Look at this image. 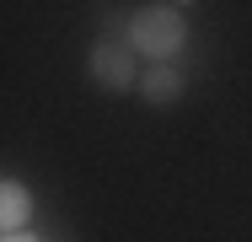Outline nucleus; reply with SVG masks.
Returning <instances> with one entry per match:
<instances>
[{
    "instance_id": "f03ea898",
    "label": "nucleus",
    "mask_w": 252,
    "mask_h": 242,
    "mask_svg": "<svg viewBox=\"0 0 252 242\" xmlns=\"http://www.w3.org/2000/svg\"><path fill=\"white\" fill-rule=\"evenodd\" d=\"M129 54H134V43H129V38L102 33L97 43H92V59H86V65H92V81H97V86H107V92H129V86L140 81Z\"/></svg>"
},
{
    "instance_id": "39448f33",
    "label": "nucleus",
    "mask_w": 252,
    "mask_h": 242,
    "mask_svg": "<svg viewBox=\"0 0 252 242\" xmlns=\"http://www.w3.org/2000/svg\"><path fill=\"white\" fill-rule=\"evenodd\" d=\"M166 5H177V11H183V5H193V0H166Z\"/></svg>"
},
{
    "instance_id": "7ed1b4c3",
    "label": "nucleus",
    "mask_w": 252,
    "mask_h": 242,
    "mask_svg": "<svg viewBox=\"0 0 252 242\" xmlns=\"http://www.w3.org/2000/svg\"><path fill=\"white\" fill-rule=\"evenodd\" d=\"M140 97H145L151 108H172V102H183V70H177L172 59H161L156 70L140 76Z\"/></svg>"
},
{
    "instance_id": "20e7f679",
    "label": "nucleus",
    "mask_w": 252,
    "mask_h": 242,
    "mask_svg": "<svg viewBox=\"0 0 252 242\" xmlns=\"http://www.w3.org/2000/svg\"><path fill=\"white\" fill-rule=\"evenodd\" d=\"M0 226H5V237H27L22 226H27V189L22 183H5V215H0Z\"/></svg>"
},
{
    "instance_id": "f257e3e1",
    "label": "nucleus",
    "mask_w": 252,
    "mask_h": 242,
    "mask_svg": "<svg viewBox=\"0 0 252 242\" xmlns=\"http://www.w3.org/2000/svg\"><path fill=\"white\" fill-rule=\"evenodd\" d=\"M129 43H134V54H145V59H177L183 54V43H188V22H183V11L177 5H145V11H134L129 16Z\"/></svg>"
}]
</instances>
